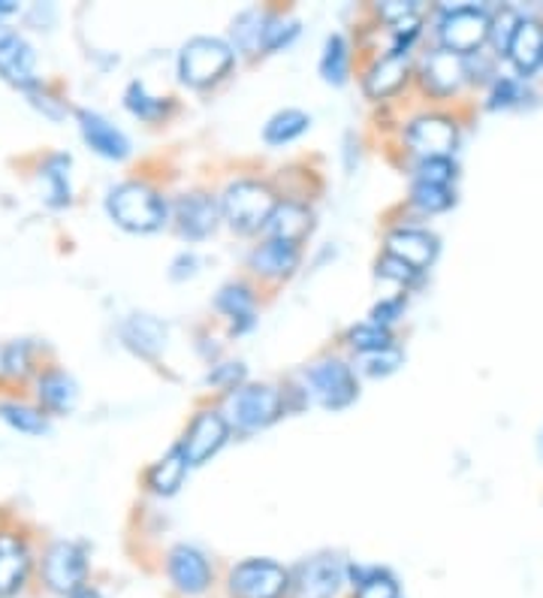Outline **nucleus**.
<instances>
[{
	"mask_svg": "<svg viewBox=\"0 0 543 598\" xmlns=\"http://www.w3.org/2000/svg\"><path fill=\"white\" fill-rule=\"evenodd\" d=\"M377 12H381L389 24H396V21H405L411 19V16H417V3H411V0H407V3H402V0H389L384 7H377Z\"/></svg>",
	"mask_w": 543,
	"mask_h": 598,
	"instance_id": "49530a36",
	"label": "nucleus"
},
{
	"mask_svg": "<svg viewBox=\"0 0 543 598\" xmlns=\"http://www.w3.org/2000/svg\"><path fill=\"white\" fill-rule=\"evenodd\" d=\"M266 21H269V12L257 10H241L236 19H233V49H239L245 55H257L263 49V37H266Z\"/></svg>",
	"mask_w": 543,
	"mask_h": 598,
	"instance_id": "c756f323",
	"label": "nucleus"
},
{
	"mask_svg": "<svg viewBox=\"0 0 543 598\" xmlns=\"http://www.w3.org/2000/svg\"><path fill=\"white\" fill-rule=\"evenodd\" d=\"M167 336L169 330L167 324L155 315H130L121 324V339H125V345L139 354V357L155 360L164 347H167Z\"/></svg>",
	"mask_w": 543,
	"mask_h": 598,
	"instance_id": "4be33fe9",
	"label": "nucleus"
},
{
	"mask_svg": "<svg viewBox=\"0 0 543 598\" xmlns=\"http://www.w3.org/2000/svg\"><path fill=\"white\" fill-rule=\"evenodd\" d=\"M0 366L10 375H24L31 366V345L28 342H12L0 351Z\"/></svg>",
	"mask_w": 543,
	"mask_h": 598,
	"instance_id": "79ce46f5",
	"label": "nucleus"
},
{
	"mask_svg": "<svg viewBox=\"0 0 543 598\" xmlns=\"http://www.w3.org/2000/svg\"><path fill=\"white\" fill-rule=\"evenodd\" d=\"M215 308L230 321V330L236 336L251 333L257 326V296L245 282H227L215 294Z\"/></svg>",
	"mask_w": 543,
	"mask_h": 598,
	"instance_id": "6ab92c4d",
	"label": "nucleus"
},
{
	"mask_svg": "<svg viewBox=\"0 0 543 598\" xmlns=\"http://www.w3.org/2000/svg\"><path fill=\"white\" fill-rule=\"evenodd\" d=\"M31 571V553L16 536H0V598H12Z\"/></svg>",
	"mask_w": 543,
	"mask_h": 598,
	"instance_id": "393cba45",
	"label": "nucleus"
},
{
	"mask_svg": "<svg viewBox=\"0 0 543 598\" xmlns=\"http://www.w3.org/2000/svg\"><path fill=\"white\" fill-rule=\"evenodd\" d=\"M199 273V257L194 252H181L172 257L169 263V278L172 282H185V278H194Z\"/></svg>",
	"mask_w": 543,
	"mask_h": 598,
	"instance_id": "a18cd8bd",
	"label": "nucleus"
},
{
	"mask_svg": "<svg viewBox=\"0 0 543 598\" xmlns=\"http://www.w3.org/2000/svg\"><path fill=\"white\" fill-rule=\"evenodd\" d=\"M402 315H405V296H387V300L375 303V308H372L368 321H375V324L389 326V330H393V324H398V321H402Z\"/></svg>",
	"mask_w": 543,
	"mask_h": 598,
	"instance_id": "c03bdc74",
	"label": "nucleus"
},
{
	"mask_svg": "<svg viewBox=\"0 0 543 598\" xmlns=\"http://www.w3.org/2000/svg\"><path fill=\"white\" fill-rule=\"evenodd\" d=\"M40 402L42 409L55 411V414H70L76 409V402H79V388H76V381L61 372V369H49V372H42L40 375Z\"/></svg>",
	"mask_w": 543,
	"mask_h": 598,
	"instance_id": "bb28decb",
	"label": "nucleus"
},
{
	"mask_svg": "<svg viewBox=\"0 0 543 598\" xmlns=\"http://www.w3.org/2000/svg\"><path fill=\"white\" fill-rule=\"evenodd\" d=\"M520 19L523 16H516L513 10H502L495 19H492V33L490 40L495 42V49H498V55L507 52V42H511L513 31H516V24H520Z\"/></svg>",
	"mask_w": 543,
	"mask_h": 598,
	"instance_id": "37998d69",
	"label": "nucleus"
},
{
	"mask_svg": "<svg viewBox=\"0 0 543 598\" xmlns=\"http://www.w3.org/2000/svg\"><path fill=\"white\" fill-rule=\"evenodd\" d=\"M299 261H303V252L296 242H284V239H266L260 242L251 254H248V266L254 273L263 275V278H290L296 269H299Z\"/></svg>",
	"mask_w": 543,
	"mask_h": 598,
	"instance_id": "a211bd4d",
	"label": "nucleus"
},
{
	"mask_svg": "<svg viewBox=\"0 0 543 598\" xmlns=\"http://www.w3.org/2000/svg\"><path fill=\"white\" fill-rule=\"evenodd\" d=\"M230 420L224 418V411L203 409L194 414V420L188 423V432L181 435V451L188 457L190 469H199L206 465L211 457H218L220 448L230 441Z\"/></svg>",
	"mask_w": 543,
	"mask_h": 598,
	"instance_id": "9b49d317",
	"label": "nucleus"
},
{
	"mask_svg": "<svg viewBox=\"0 0 543 598\" xmlns=\"http://www.w3.org/2000/svg\"><path fill=\"white\" fill-rule=\"evenodd\" d=\"M411 76V55L407 52H387L381 55L363 76V91L368 100H387L396 91H402Z\"/></svg>",
	"mask_w": 543,
	"mask_h": 598,
	"instance_id": "f3484780",
	"label": "nucleus"
},
{
	"mask_svg": "<svg viewBox=\"0 0 543 598\" xmlns=\"http://www.w3.org/2000/svg\"><path fill=\"white\" fill-rule=\"evenodd\" d=\"M278 206L269 185L257 179H236L220 197V215L236 233L266 231V220Z\"/></svg>",
	"mask_w": 543,
	"mask_h": 598,
	"instance_id": "39448f33",
	"label": "nucleus"
},
{
	"mask_svg": "<svg viewBox=\"0 0 543 598\" xmlns=\"http://www.w3.org/2000/svg\"><path fill=\"white\" fill-rule=\"evenodd\" d=\"M287 411V399L275 384H241L227 396V405H224V418L230 420V427L241 435H251V432H260L266 427H272L275 420H282V414Z\"/></svg>",
	"mask_w": 543,
	"mask_h": 598,
	"instance_id": "f03ea898",
	"label": "nucleus"
},
{
	"mask_svg": "<svg viewBox=\"0 0 543 598\" xmlns=\"http://www.w3.org/2000/svg\"><path fill=\"white\" fill-rule=\"evenodd\" d=\"M525 100V85L520 79H511V76H498L492 82L490 91V109H511V106H520Z\"/></svg>",
	"mask_w": 543,
	"mask_h": 598,
	"instance_id": "ea45409f",
	"label": "nucleus"
},
{
	"mask_svg": "<svg viewBox=\"0 0 543 598\" xmlns=\"http://www.w3.org/2000/svg\"><path fill=\"white\" fill-rule=\"evenodd\" d=\"M0 418L7 420L12 430L28 432V435H42V432H49V418H46L42 411L19 405V402H3V405H0Z\"/></svg>",
	"mask_w": 543,
	"mask_h": 598,
	"instance_id": "f704fd0d",
	"label": "nucleus"
},
{
	"mask_svg": "<svg viewBox=\"0 0 543 598\" xmlns=\"http://www.w3.org/2000/svg\"><path fill=\"white\" fill-rule=\"evenodd\" d=\"M76 121H79L82 139L95 148L100 158L125 160L130 155V139L125 137V130L112 125L106 116H100L95 109H79Z\"/></svg>",
	"mask_w": 543,
	"mask_h": 598,
	"instance_id": "dca6fc26",
	"label": "nucleus"
},
{
	"mask_svg": "<svg viewBox=\"0 0 543 598\" xmlns=\"http://www.w3.org/2000/svg\"><path fill=\"white\" fill-rule=\"evenodd\" d=\"M312 209L305 203H296V199H284L275 206V212L266 220V239H284V242H299L312 233L314 224Z\"/></svg>",
	"mask_w": 543,
	"mask_h": 598,
	"instance_id": "5701e85b",
	"label": "nucleus"
},
{
	"mask_svg": "<svg viewBox=\"0 0 543 598\" xmlns=\"http://www.w3.org/2000/svg\"><path fill=\"white\" fill-rule=\"evenodd\" d=\"M359 360H363V363H359L363 375H368V379H387V375H393V372L402 369L405 354L393 345V347H384V351H375V354H366V357H359Z\"/></svg>",
	"mask_w": 543,
	"mask_h": 598,
	"instance_id": "e433bc0d",
	"label": "nucleus"
},
{
	"mask_svg": "<svg viewBox=\"0 0 543 598\" xmlns=\"http://www.w3.org/2000/svg\"><path fill=\"white\" fill-rule=\"evenodd\" d=\"M12 37H16V31H12V28H7V24H0V49H3L7 42H10Z\"/></svg>",
	"mask_w": 543,
	"mask_h": 598,
	"instance_id": "09e8293b",
	"label": "nucleus"
},
{
	"mask_svg": "<svg viewBox=\"0 0 543 598\" xmlns=\"http://www.w3.org/2000/svg\"><path fill=\"white\" fill-rule=\"evenodd\" d=\"M320 76L326 85H342L351 79V46H347L345 33H329L320 52Z\"/></svg>",
	"mask_w": 543,
	"mask_h": 598,
	"instance_id": "c85d7f7f",
	"label": "nucleus"
},
{
	"mask_svg": "<svg viewBox=\"0 0 543 598\" xmlns=\"http://www.w3.org/2000/svg\"><path fill=\"white\" fill-rule=\"evenodd\" d=\"M125 104L127 109H130L134 116L142 118V121H157V118H164L169 112L167 97L148 95L146 82H130V88H127L125 95Z\"/></svg>",
	"mask_w": 543,
	"mask_h": 598,
	"instance_id": "72a5a7b5",
	"label": "nucleus"
},
{
	"mask_svg": "<svg viewBox=\"0 0 543 598\" xmlns=\"http://www.w3.org/2000/svg\"><path fill=\"white\" fill-rule=\"evenodd\" d=\"M342 584H347V562L335 553H314L290 568L287 598H335Z\"/></svg>",
	"mask_w": 543,
	"mask_h": 598,
	"instance_id": "6e6552de",
	"label": "nucleus"
},
{
	"mask_svg": "<svg viewBox=\"0 0 543 598\" xmlns=\"http://www.w3.org/2000/svg\"><path fill=\"white\" fill-rule=\"evenodd\" d=\"M303 390L320 409L345 411L359 396V379L345 360L324 357L303 369Z\"/></svg>",
	"mask_w": 543,
	"mask_h": 598,
	"instance_id": "20e7f679",
	"label": "nucleus"
},
{
	"mask_svg": "<svg viewBox=\"0 0 543 598\" xmlns=\"http://www.w3.org/2000/svg\"><path fill=\"white\" fill-rule=\"evenodd\" d=\"M537 451H541V457H543V432H541V439H537Z\"/></svg>",
	"mask_w": 543,
	"mask_h": 598,
	"instance_id": "603ef678",
	"label": "nucleus"
},
{
	"mask_svg": "<svg viewBox=\"0 0 543 598\" xmlns=\"http://www.w3.org/2000/svg\"><path fill=\"white\" fill-rule=\"evenodd\" d=\"M375 275L377 278H384V282L398 284V287H414V284L423 278V273H419V269L407 266L405 261H398V257H393V254H384V257L377 261Z\"/></svg>",
	"mask_w": 543,
	"mask_h": 598,
	"instance_id": "58836bf2",
	"label": "nucleus"
},
{
	"mask_svg": "<svg viewBox=\"0 0 543 598\" xmlns=\"http://www.w3.org/2000/svg\"><path fill=\"white\" fill-rule=\"evenodd\" d=\"M230 598H287L290 596V568L269 557L241 559L227 575Z\"/></svg>",
	"mask_w": 543,
	"mask_h": 598,
	"instance_id": "423d86ee",
	"label": "nucleus"
},
{
	"mask_svg": "<svg viewBox=\"0 0 543 598\" xmlns=\"http://www.w3.org/2000/svg\"><path fill=\"white\" fill-rule=\"evenodd\" d=\"M37 52L24 37H12L3 49H0V76L21 91H33L37 88Z\"/></svg>",
	"mask_w": 543,
	"mask_h": 598,
	"instance_id": "412c9836",
	"label": "nucleus"
},
{
	"mask_svg": "<svg viewBox=\"0 0 543 598\" xmlns=\"http://www.w3.org/2000/svg\"><path fill=\"white\" fill-rule=\"evenodd\" d=\"M507 61L520 76H532L543 63V24L532 16H523L511 42H507Z\"/></svg>",
	"mask_w": 543,
	"mask_h": 598,
	"instance_id": "aec40b11",
	"label": "nucleus"
},
{
	"mask_svg": "<svg viewBox=\"0 0 543 598\" xmlns=\"http://www.w3.org/2000/svg\"><path fill=\"white\" fill-rule=\"evenodd\" d=\"M31 95V104L37 106V109H42L46 116L55 118V121H61L63 118V104L61 100H55L52 95H46V91H40V88H33V91H28Z\"/></svg>",
	"mask_w": 543,
	"mask_h": 598,
	"instance_id": "de8ad7c7",
	"label": "nucleus"
},
{
	"mask_svg": "<svg viewBox=\"0 0 543 598\" xmlns=\"http://www.w3.org/2000/svg\"><path fill=\"white\" fill-rule=\"evenodd\" d=\"M106 212L127 233H157L169 220V203L146 182H121L109 188Z\"/></svg>",
	"mask_w": 543,
	"mask_h": 598,
	"instance_id": "f257e3e1",
	"label": "nucleus"
},
{
	"mask_svg": "<svg viewBox=\"0 0 543 598\" xmlns=\"http://www.w3.org/2000/svg\"><path fill=\"white\" fill-rule=\"evenodd\" d=\"M70 164H73L70 155H52L42 164L40 179L46 185V203L52 209L70 206V197H73V190H70Z\"/></svg>",
	"mask_w": 543,
	"mask_h": 598,
	"instance_id": "cd10ccee",
	"label": "nucleus"
},
{
	"mask_svg": "<svg viewBox=\"0 0 543 598\" xmlns=\"http://www.w3.org/2000/svg\"><path fill=\"white\" fill-rule=\"evenodd\" d=\"M224 220L220 215V199H215L206 190H190L176 203V227L178 233L190 242L209 239Z\"/></svg>",
	"mask_w": 543,
	"mask_h": 598,
	"instance_id": "ddd939ff",
	"label": "nucleus"
},
{
	"mask_svg": "<svg viewBox=\"0 0 543 598\" xmlns=\"http://www.w3.org/2000/svg\"><path fill=\"white\" fill-rule=\"evenodd\" d=\"M492 16L483 7H447L438 19L441 49L462 58L481 55L483 42L490 40Z\"/></svg>",
	"mask_w": 543,
	"mask_h": 598,
	"instance_id": "0eeeda50",
	"label": "nucleus"
},
{
	"mask_svg": "<svg viewBox=\"0 0 543 598\" xmlns=\"http://www.w3.org/2000/svg\"><path fill=\"white\" fill-rule=\"evenodd\" d=\"M299 37V21L284 19V16H272L266 21V37H263V52H278L287 49L293 40Z\"/></svg>",
	"mask_w": 543,
	"mask_h": 598,
	"instance_id": "c9c22d12",
	"label": "nucleus"
},
{
	"mask_svg": "<svg viewBox=\"0 0 543 598\" xmlns=\"http://www.w3.org/2000/svg\"><path fill=\"white\" fill-rule=\"evenodd\" d=\"M19 7L12 3V0H0V16H10V12H16Z\"/></svg>",
	"mask_w": 543,
	"mask_h": 598,
	"instance_id": "3c124183",
	"label": "nucleus"
},
{
	"mask_svg": "<svg viewBox=\"0 0 543 598\" xmlns=\"http://www.w3.org/2000/svg\"><path fill=\"white\" fill-rule=\"evenodd\" d=\"M441 242L438 236L426 227H396L387 233V254L405 261L419 273H426L432 263L438 261Z\"/></svg>",
	"mask_w": 543,
	"mask_h": 598,
	"instance_id": "2eb2a0df",
	"label": "nucleus"
},
{
	"mask_svg": "<svg viewBox=\"0 0 543 598\" xmlns=\"http://www.w3.org/2000/svg\"><path fill=\"white\" fill-rule=\"evenodd\" d=\"M67 598H103L100 596V592H97V589H79V592H73V596H67Z\"/></svg>",
	"mask_w": 543,
	"mask_h": 598,
	"instance_id": "8fccbe9b",
	"label": "nucleus"
},
{
	"mask_svg": "<svg viewBox=\"0 0 543 598\" xmlns=\"http://www.w3.org/2000/svg\"><path fill=\"white\" fill-rule=\"evenodd\" d=\"M347 345L354 347L359 357H366V354L393 347L396 345V339H393V330H389V326H381L375 324V321H363V324L347 330Z\"/></svg>",
	"mask_w": 543,
	"mask_h": 598,
	"instance_id": "473e14b6",
	"label": "nucleus"
},
{
	"mask_svg": "<svg viewBox=\"0 0 543 598\" xmlns=\"http://www.w3.org/2000/svg\"><path fill=\"white\" fill-rule=\"evenodd\" d=\"M190 472V462L181 451V444H172L160 460L151 465V472H148V487H151V493L155 496H176L181 490V483L188 478Z\"/></svg>",
	"mask_w": 543,
	"mask_h": 598,
	"instance_id": "a878e982",
	"label": "nucleus"
},
{
	"mask_svg": "<svg viewBox=\"0 0 543 598\" xmlns=\"http://www.w3.org/2000/svg\"><path fill=\"white\" fill-rule=\"evenodd\" d=\"M42 580L58 596H73L88 580V553L76 541H55L42 557Z\"/></svg>",
	"mask_w": 543,
	"mask_h": 598,
	"instance_id": "9d476101",
	"label": "nucleus"
},
{
	"mask_svg": "<svg viewBox=\"0 0 543 598\" xmlns=\"http://www.w3.org/2000/svg\"><path fill=\"white\" fill-rule=\"evenodd\" d=\"M411 206L423 215H438L456 206V190L453 185H428V182H414L411 185Z\"/></svg>",
	"mask_w": 543,
	"mask_h": 598,
	"instance_id": "2f4dec72",
	"label": "nucleus"
},
{
	"mask_svg": "<svg viewBox=\"0 0 543 598\" xmlns=\"http://www.w3.org/2000/svg\"><path fill=\"white\" fill-rule=\"evenodd\" d=\"M347 584L354 589V598H405L398 578L384 566L347 562Z\"/></svg>",
	"mask_w": 543,
	"mask_h": 598,
	"instance_id": "b1692460",
	"label": "nucleus"
},
{
	"mask_svg": "<svg viewBox=\"0 0 543 598\" xmlns=\"http://www.w3.org/2000/svg\"><path fill=\"white\" fill-rule=\"evenodd\" d=\"M419 79L432 97L456 95L462 82L468 79V58L447 52V49H435L432 55H426V61L419 67Z\"/></svg>",
	"mask_w": 543,
	"mask_h": 598,
	"instance_id": "4468645a",
	"label": "nucleus"
},
{
	"mask_svg": "<svg viewBox=\"0 0 543 598\" xmlns=\"http://www.w3.org/2000/svg\"><path fill=\"white\" fill-rule=\"evenodd\" d=\"M405 143L419 158H453V151L460 146V125L456 118L423 112L407 121Z\"/></svg>",
	"mask_w": 543,
	"mask_h": 598,
	"instance_id": "1a4fd4ad",
	"label": "nucleus"
},
{
	"mask_svg": "<svg viewBox=\"0 0 543 598\" xmlns=\"http://www.w3.org/2000/svg\"><path fill=\"white\" fill-rule=\"evenodd\" d=\"M248 369H245V363H239V360H224V363H215V366L209 369V375H206V381H209L211 388H220V390H236L241 388V384H248Z\"/></svg>",
	"mask_w": 543,
	"mask_h": 598,
	"instance_id": "a19ab883",
	"label": "nucleus"
},
{
	"mask_svg": "<svg viewBox=\"0 0 543 598\" xmlns=\"http://www.w3.org/2000/svg\"><path fill=\"white\" fill-rule=\"evenodd\" d=\"M167 578L178 596L203 598L215 584V566L197 545H176L167 553Z\"/></svg>",
	"mask_w": 543,
	"mask_h": 598,
	"instance_id": "f8f14e48",
	"label": "nucleus"
},
{
	"mask_svg": "<svg viewBox=\"0 0 543 598\" xmlns=\"http://www.w3.org/2000/svg\"><path fill=\"white\" fill-rule=\"evenodd\" d=\"M236 63L233 42L220 37H190L178 52V79L188 88H209L230 73Z\"/></svg>",
	"mask_w": 543,
	"mask_h": 598,
	"instance_id": "7ed1b4c3",
	"label": "nucleus"
},
{
	"mask_svg": "<svg viewBox=\"0 0 543 598\" xmlns=\"http://www.w3.org/2000/svg\"><path fill=\"white\" fill-rule=\"evenodd\" d=\"M414 182H428V185H453V182H456V160L419 158L417 167H414Z\"/></svg>",
	"mask_w": 543,
	"mask_h": 598,
	"instance_id": "4c0bfd02",
	"label": "nucleus"
},
{
	"mask_svg": "<svg viewBox=\"0 0 543 598\" xmlns=\"http://www.w3.org/2000/svg\"><path fill=\"white\" fill-rule=\"evenodd\" d=\"M312 127V116L303 112V109H282V112H275V116L266 121L263 127V139L269 143V146H287L293 139H299Z\"/></svg>",
	"mask_w": 543,
	"mask_h": 598,
	"instance_id": "7c9ffc66",
	"label": "nucleus"
}]
</instances>
